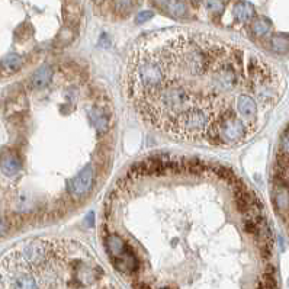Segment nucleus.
I'll list each match as a JSON object with an SVG mask.
<instances>
[{"label": "nucleus", "instance_id": "15", "mask_svg": "<svg viewBox=\"0 0 289 289\" xmlns=\"http://www.w3.org/2000/svg\"><path fill=\"white\" fill-rule=\"evenodd\" d=\"M271 48L278 54H285L289 51V38L287 35H275L271 39Z\"/></svg>", "mask_w": 289, "mask_h": 289}, {"label": "nucleus", "instance_id": "24", "mask_svg": "<svg viewBox=\"0 0 289 289\" xmlns=\"http://www.w3.org/2000/svg\"><path fill=\"white\" fill-rule=\"evenodd\" d=\"M96 1H102V0H96Z\"/></svg>", "mask_w": 289, "mask_h": 289}, {"label": "nucleus", "instance_id": "18", "mask_svg": "<svg viewBox=\"0 0 289 289\" xmlns=\"http://www.w3.org/2000/svg\"><path fill=\"white\" fill-rule=\"evenodd\" d=\"M204 6L208 12L218 13L224 9V3L221 0H204Z\"/></svg>", "mask_w": 289, "mask_h": 289}, {"label": "nucleus", "instance_id": "2", "mask_svg": "<svg viewBox=\"0 0 289 289\" xmlns=\"http://www.w3.org/2000/svg\"><path fill=\"white\" fill-rule=\"evenodd\" d=\"M253 128V125L237 118L231 108H227L211 122L205 138L218 145H236L247 140Z\"/></svg>", "mask_w": 289, "mask_h": 289}, {"label": "nucleus", "instance_id": "25", "mask_svg": "<svg viewBox=\"0 0 289 289\" xmlns=\"http://www.w3.org/2000/svg\"><path fill=\"white\" fill-rule=\"evenodd\" d=\"M163 289H166V288H163Z\"/></svg>", "mask_w": 289, "mask_h": 289}, {"label": "nucleus", "instance_id": "1", "mask_svg": "<svg viewBox=\"0 0 289 289\" xmlns=\"http://www.w3.org/2000/svg\"><path fill=\"white\" fill-rule=\"evenodd\" d=\"M173 80L159 54L148 45H138L134 51L127 76L128 96L135 102L147 99L156 90Z\"/></svg>", "mask_w": 289, "mask_h": 289}, {"label": "nucleus", "instance_id": "10", "mask_svg": "<svg viewBox=\"0 0 289 289\" xmlns=\"http://www.w3.org/2000/svg\"><path fill=\"white\" fill-rule=\"evenodd\" d=\"M105 247H106V252H108L109 257L113 259V257H116V256H119L122 253V250L125 247V240L121 236H118L115 233H111L105 239Z\"/></svg>", "mask_w": 289, "mask_h": 289}, {"label": "nucleus", "instance_id": "11", "mask_svg": "<svg viewBox=\"0 0 289 289\" xmlns=\"http://www.w3.org/2000/svg\"><path fill=\"white\" fill-rule=\"evenodd\" d=\"M20 166H22V164H20V160H19V157L15 156V154H6V156L1 159V161H0L1 170H3V173L7 175V176L16 175V173L20 170Z\"/></svg>", "mask_w": 289, "mask_h": 289}, {"label": "nucleus", "instance_id": "23", "mask_svg": "<svg viewBox=\"0 0 289 289\" xmlns=\"http://www.w3.org/2000/svg\"><path fill=\"white\" fill-rule=\"evenodd\" d=\"M154 1H156L157 4H160V6H163V4H166V3H167L169 0H154Z\"/></svg>", "mask_w": 289, "mask_h": 289}, {"label": "nucleus", "instance_id": "16", "mask_svg": "<svg viewBox=\"0 0 289 289\" xmlns=\"http://www.w3.org/2000/svg\"><path fill=\"white\" fill-rule=\"evenodd\" d=\"M167 12L175 17H182L186 15V4L183 0H169L167 3Z\"/></svg>", "mask_w": 289, "mask_h": 289}, {"label": "nucleus", "instance_id": "14", "mask_svg": "<svg viewBox=\"0 0 289 289\" xmlns=\"http://www.w3.org/2000/svg\"><path fill=\"white\" fill-rule=\"evenodd\" d=\"M13 289H36V281L32 275L23 272L13 281Z\"/></svg>", "mask_w": 289, "mask_h": 289}, {"label": "nucleus", "instance_id": "5", "mask_svg": "<svg viewBox=\"0 0 289 289\" xmlns=\"http://www.w3.org/2000/svg\"><path fill=\"white\" fill-rule=\"evenodd\" d=\"M111 260H112L115 269L118 272L124 273V275H132V273H135L138 271V266H140V262H138V259L135 256V252H134V249L128 243H125V247L122 250V253L119 256L111 259Z\"/></svg>", "mask_w": 289, "mask_h": 289}, {"label": "nucleus", "instance_id": "12", "mask_svg": "<svg viewBox=\"0 0 289 289\" xmlns=\"http://www.w3.org/2000/svg\"><path fill=\"white\" fill-rule=\"evenodd\" d=\"M255 16V7L247 1H240L234 6V17L239 22H249Z\"/></svg>", "mask_w": 289, "mask_h": 289}, {"label": "nucleus", "instance_id": "17", "mask_svg": "<svg viewBox=\"0 0 289 289\" xmlns=\"http://www.w3.org/2000/svg\"><path fill=\"white\" fill-rule=\"evenodd\" d=\"M252 31L256 36H265L271 31V22L265 17H259L252 23Z\"/></svg>", "mask_w": 289, "mask_h": 289}, {"label": "nucleus", "instance_id": "21", "mask_svg": "<svg viewBox=\"0 0 289 289\" xmlns=\"http://www.w3.org/2000/svg\"><path fill=\"white\" fill-rule=\"evenodd\" d=\"M93 220H95V214H93V212H90V214H89V215L86 217V220H84L86 225L92 227V225H93Z\"/></svg>", "mask_w": 289, "mask_h": 289}, {"label": "nucleus", "instance_id": "9", "mask_svg": "<svg viewBox=\"0 0 289 289\" xmlns=\"http://www.w3.org/2000/svg\"><path fill=\"white\" fill-rule=\"evenodd\" d=\"M52 79V68L49 65H42L41 68H38L31 77H29V87L33 90L42 89L45 87Z\"/></svg>", "mask_w": 289, "mask_h": 289}, {"label": "nucleus", "instance_id": "7", "mask_svg": "<svg viewBox=\"0 0 289 289\" xmlns=\"http://www.w3.org/2000/svg\"><path fill=\"white\" fill-rule=\"evenodd\" d=\"M237 112L240 113V116L244 122L252 125L256 121V116H257L256 100L249 95H240L237 97Z\"/></svg>", "mask_w": 289, "mask_h": 289}, {"label": "nucleus", "instance_id": "13", "mask_svg": "<svg viewBox=\"0 0 289 289\" xmlns=\"http://www.w3.org/2000/svg\"><path fill=\"white\" fill-rule=\"evenodd\" d=\"M1 70L6 74H13L16 71L20 70L22 67V57H19L17 54H9L1 60Z\"/></svg>", "mask_w": 289, "mask_h": 289}, {"label": "nucleus", "instance_id": "22", "mask_svg": "<svg viewBox=\"0 0 289 289\" xmlns=\"http://www.w3.org/2000/svg\"><path fill=\"white\" fill-rule=\"evenodd\" d=\"M134 289H150V285H147L145 282H137L134 284Z\"/></svg>", "mask_w": 289, "mask_h": 289}, {"label": "nucleus", "instance_id": "3", "mask_svg": "<svg viewBox=\"0 0 289 289\" xmlns=\"http://www.w3.org/2000/svg\"><path fill=\"white\" fill-rule=\"evenodd\" d=\"M212 118L207 108L193 106L177 116L167 134L180 140H201L205 138Z\"/></svg>", "mask_w": 289, "mask_h": 289}, {"label": "nucleus", "instance_id": "6", "mask_svg": "<svg viewBox=\"0 0 289 289\" xmlns=\"http://www.w3.org/2000/svg\"><path fill=\"white\" fill-rule=\"evenodd\" d=\"M272 201L278 211V214L289 221V180L284 179L282 182L275 183L273 192H272Z\"/></svg>", "mask_w": 289, "mask_h": 289}, {"label": "nucleus", "instance_id": "4", "mask_svg": "<svg viewBox=\"0 0 289 289\" xmlns=\"http://www.w3.org/2000/svg\"><path fill=\"white\" fill-rule=\"evenodd\" d=\"M92 183H93V167L89 164L76 177L67 182V191L71 195V198L80 199L90 191Z\"/></svg>", "mask_w": 289, "mask_h": 289}, {"label": "nucleus", "instance_id": "8", "mask_svg": "<svg viewBox=\"0 0 289 289\" xmlns=\"http://www.w3.org/2000/svg\"><path fill=\"white\" fill-rule=\"evenodd\" d=\"M89 116H90L92 124L95 125V128L99 132H108L109 125H111V118H109V112L105 109V106H99V105L93 106L89 111Z\"/></svg>", "mask_w": 289, "mask_h": 289}, {"label": "nucleus", "instance_id": "20", "mask_svg": "<svg viewBox=\"0 0 289 289\" xmlns=\"http://www.w3.org/2000/svg\"><path fill=\"white\" fill-rule=\"evenodd\" d=\"M7 231V223L3 217H0V236H3Z\"/></svg>", "mask_w": 289, "mask_h": 289}, {"label": "nucleus", "instance_id": "19", "mask_svg": "<svg viewBox=\"0 0 289 289\" xmlns=\"http://www.w3.org/2000/svg\"><path fill=\"white\" fill-rule=\"evenodd\" d=\"M153 16H154V13H153L151 10H143V12L137 13V16H135V22H137V23H144V22L150 20Z\"/></svg>", "mask_w": 289, "mask_h": 289}]
</instances>
